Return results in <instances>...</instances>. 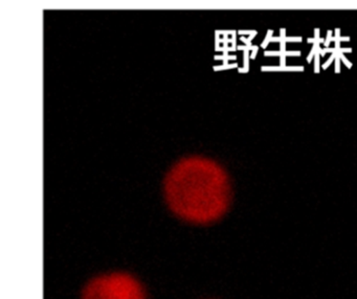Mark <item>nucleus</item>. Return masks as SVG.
<instances>
[{
    "mask_svg": "<svg viewBox=\"0 0 357 299\" xmlns=\"http://www.w3.org/2000/svg\"><path fill=\"white\" fill-rule=\"evenodd\" d=\"M162 190L169 209L194 225L220 221L233 201L229 173L220 163L204 156L179 159L165 176Z\"/></svg>",
    "mask_w": 357,
    "mask_h": 299,
    "instance_id": "f257e3e1",
    "label": "nucleus"
},
{
    "mask_svg": "<svg viewBox=\"0 0 357 299\" xmlns=\"http://www.w3.org/2000/svg\"><path fill=\"white\" fill-rule=\"evenodd\" d=\"M80 299H148L147 291L132 274L110 272L91 278Z\"/></svg>",
    "mask_w": 357,
    "mask_h": 299,
    "instance_id": "f03ea898",
    "label": "nucleus"
}]
</instances>
